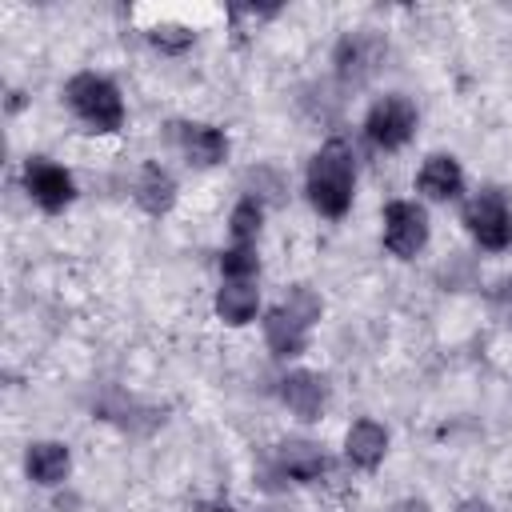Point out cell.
Instances as JSON below:
<instances>
[{"label":"cell","instance_id":"cell-12","mask_svg":"<svg viewBox=\"0 0 512 512\" xmlns=\"http://www.w3.org/2000/svg\"><path fill=\"white\" fill-rule=\"evenodd\" d=\"M24 472H28L32 484H44V488L64 484L68 472H72L68 444H60V440H32L28 452H24Z\"/></svg>","mask_w":512,"mask_h":512},{"label":"cell","instance_id":"cell-5","mask_svg":"<svg viewBox=\"0 0 512 512\" xmlns=\"http://www.w3.org/2000/svg\"><path fill=\"white\" fill-rule=\"evenodd\" d=\"M24 192L32 196V204L40 212L56 216L76 200V180L64 164H56L48 156H28L24 160Z\"/></svg>","mask_w":512,"mask_h":512},{"label":"cell","instance_id":"cell-11","mask_svg":"<svg viewBox=\"0 0 512 512\" xmlns=\"http://www.w3.org/2000/svg\"><path fill=\"white\" fill-rule=\"evenodd\" d=\"M416 188L428 196V200H460L464 196V168H460V160L456 156H448V152H432L424 164H420V172H416Z\"/></svg>","mask_w":512,"mask_h":512},{"label":"cell","instance_id":"cell-22","mask_svg":"<svg viewBox=\"0 0 512 512\" xmlns=\"http://www.w3.org/2000/svg\"><path fill=\"white\" fill-rule=\"evenodd\" d=\"M392 512H428V500H420V496H404V500L392 504Z\"/></svg>","mask_w":512,"mask_h":512},{"label":"cell","instance_id":"cell-16","mask_svg":"<svg viewBox=\"0 0 512 512\" xmlns=\"http://www.w3.org/2000/svg\"><path fill=\"white\" fill-rule=\"evenodd\" d=\"M260 312V288L252 280H224L216 288V316L228 328H244Z\"/></svg>","mask_w":512,"mask_h":512},{"label":"cell","instance_id":"cell-8","mask_svg":"<svg viewBox=\"0 0 512 512\" xmlns=\"http://www.w3.org/2000/svg\"><path fill=\"white\" fill-rule=\"evenodd\" d=\"M276 392H280V404L296 420H304V424L320 420L324 408H328V380L320 372H308V368H296V372L280 376V388Z\"/></svg>","mask_w":512,"mask_h":512},{"label":"cell","instance_id":"cell-18","mask_svg":"<svg viewBox=\"0 0 512 512\" xmlns=\"http://www.w3.org/2000/svg\"><path fill=\"white\" fill-rule=\"evenodd\" d=\"M260 224H264V208H260L256 200L240 196V200H236V208H232V216H228V232H232V244H256V236H260Z\"/></svg>","mask_w":512,"mask_h":512},{"label":"cell","instance_id":"cell-6","mask_svg":"<svg viewBox=\"0 0 512 512\" xmlns=\"http://www.w3.org/2000/svg\"><path fill=\"white\" fill-rule=\"evenodd\" d=\"M428 244V212L416 200H388L384 204V248L396 260H412Z\"/></svg>","mask_w":512,"mask_h":512},{"label":"cell","instance_id":"cell-4","mask_svg":"<svg viewBox=\"0 0 512 512\" xmlns=\"http://www.w3.org/2000/svg\"><path fill=\"white\" fill-rule=\"evenodd\" d=\"M416 120H420L416 104H412L404 92H388V96H380V100L368 108V116H364V136H368L376 148L396 152V148H404V144L416 136Z\"/></svg>","mask_w":512,"mask_h":512},{"label":"cell","instance_id":"cell-10","mask_svg":"<svg viewBox=\"0 0 512 512\" xmlns=\"http://www.w3.org/2000/svg\"><path fill=\"white\" fill-rule=\"evenodd\" d=\"M276 468L296 484H316L324 476V468H328V456H324V448L316 440L288 436V440L276 444Z\"/></svg>","mask_w":512,"mask_h":512},{"label":"cell","instance_id":"cell-13","mask_svg":"<svg viewBox=\"0 0 512 512\" xmlns=\"http://www.w3.org/2000/svg\"><path fill=\"white\" fill-rule=\"evenodd\" d=\"M176 180H172V172L160 164V160H148L144 168H140V176H136V188H132V196H136V204L148 212V216H168L172 208H176Z\"/></svg>","mask_w":512,"mask_h":512},{"label":"cell","instance_id":"cell-14","mask_svg":"<svg viewBox=\"0 0 512 512\" xmlns=\"http://www.w3.org/2000/svg\"><path fill=\"white\" fill-rule=\"evenodd\" d=\"M264 344L272 356L280 360H296L304 348H308V328L284 308V304H272L264 312Z\"/></svg>","mask_w":512,"mask_h":512},{"label":"cell","instance_id":"cell-23","mask_svg":"<svg viewBox=\"0 0 512 512\" xmlns=\"http://www.w3.org/2000/svg\"><path fill=\"white\" fill-rule=\"evenodd\" d=\"M456 512H492V504H488V500H480V496H472V500H464Z\"/></svg>","mask_w":512,"mask_h":512},{"label":"cell","instance_id":"cell-24","mask_svg":"<svg viewBox=\"0 0 512 512\" xmlns=\"http://www.w3.org/2000/svg\"><path fill=\"white\" fill-rule=\"evenodd\" d=\"M188 512H236L232 504H192Z\"/></svg>","mask_w":512,"mask_h":512},{"label":"cell","instance_id":"cell-3","mask_svg":"<svg viewBox=\"0 0 512 512\" xmlns=\"http://www.w3.org/2000/svg\"><path fill=\"white\" fill-rule=\"evenodd\" d=\"M460 220L480 248H488V252L512 248V204H508L504 188H480L476 196H468Z\"/></svg>","mask_w":512,"mask_h":512},{"label":"cell","instance_id":"cell-1","mask_svg":"<svg viewBox=\"0 0 512 512\" xmlns=\"http://www.w3.org/2000/svg\"><path fill=\"white\" fill-rule=\"evenodd\" d=\"M304 192H308V204H312L324 220L348 216L352 196H356V160H352V148H348L344 140H328V144L308 160Z\"/></svg>","mask_w":512,"mask_h":512},{"label":"cell","instance_id":"cell-9","mask_svg":"<svg viewBox=\"0 0 512 512\" xmlns=\"http://www.w3.org/2000/svg\"><path fill=\"white\" fill-rule=\"evenodd\" d=\"M380 60H384V44L372 32H348L336 44V56H332L340 84H364V80H372V72L380 68Z\"/></svg>","mask_w":512,"mask_h":512},{"label":"cell","instance_id":"cell-7","mask_svg":"<svg viewBox=\"0 0 512 512\" xmlns=\"http://www.w3.org/2000/svg\"><path fill=\"white\" fill-rule=\"evenodd\" d=\"M168 140L180 148V156L196 168H216L228 160V132L204 120H172Z\"/></svg>","mask_w":512,"mask_h":512},{"label":"cell","instance_id":"cell-15","mask_svg":"<svg viewBox=\"0 0 512 512\" xmlns=\"http://www.w3.org/2000/svg\"><path fill=\"white\" fill-rule=\"evenodd\" d=\"M344 456H348V464H356V468H364V472H372V468H380L384 464V456H388V432H384V424H376V420H356L348 432H344Z\"/></svg>","mask_w":512,"mask_h":512},{"label":"cell","instance_id":"cell-19","mask_svg":"<svg viewBox=\"0 0 512 512\" xmlns=\"http://www.w3.org/2000/svg\"><path fill=\"white\" fill-rule=\"evenodd\" d=\"M220 272L224 280H252L260 272V256H256V244H232L220 252Z\"/></svg>","mask_w":512,"mask_h":512},{"label":"cell","instance_id":"cell-2","mask_svg":"<svg viewBox=\"0 0 512 512\" xmlns=\"http://www.w3.org/2000/svg\"><path fill=\"white\" fill-rule=\"evenodd\" d=\"M64 100L72 108V116L88 128V132H120L124 128V96L120 88L108 80V76H96V72H80L64 84Z\"/></svg>","mask_w":512,"mask_h":512},{"label":"cell","instance_id":"cell-21","mask_svg":"<svg viewBox=\"0 0 512 512\" xmlns=\"http://www.w3.org/2000/svg\"><path fill=\"white\" fill-rule=\"evenodd\" d=\"M280 304H284V308H288L304 328H312V324L320 320V312H324V300H320L308 284H292V288L284 292V300H280Z\"/></svg>","mask_w":512,"mask_h":512},{"label":"cell","instance_id":"cell-20","mask_svg":"<svg viewBox=\"0 0 512 512\" xmlns=\"http://www.w3.org/2000/svg\"><path fill=\"white\" fill-rule=\"evenodd\" d=\"M148 40H152L160 52H168V56H180V52H188V48L196 44V32H192L188 24H172V20H160V24H152V28H148Z\"/></svg>","mask_w":512,"mask_h":512},{"label":"cell","instance_id":"cell-17","mask_svg":"<svg viewBox=\"0 0 512 512\" xmlns=\"http://www.w3.org/2000/svg\"><path fill=\"white\" fill-rule=\"evenodd\" d=\"M240 188H244V196L256 200L260 208H268V204H284V192H288L284 176H280L272 164H256V168H248L244 180H240Z\"/></svg>","mask_w":512,"mask_h":512}]
</instances>
